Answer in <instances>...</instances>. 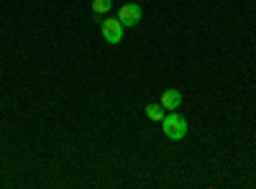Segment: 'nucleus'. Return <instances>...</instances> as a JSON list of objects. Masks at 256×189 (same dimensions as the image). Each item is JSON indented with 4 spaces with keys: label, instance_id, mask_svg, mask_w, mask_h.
<instances>
[{
    "label": "nucleus",
    "instance_id": "f03ea898",
    "mask_svg": "<svg viewBox=\"0 0 256 189\" xmlns=\"http://www.w3.org/2000/svg\"><path fill=\"white\" fill-rule=\"evenodd\" d=\"M118 20L123 23V28H134L141 23V5L138 3H126L118 8Z\"/></svg>",
    "mask_w": 256,
    "mask_h": 189
},
{
    "label": "nucleus",
    "instance_id": "39448f33",
    "mask_svg": "<svg viewBox=\"0 0 256 189\" xmlns=\"http://www.w3.org/2000/svg\"><path fill=\"white\" fill-rule=\"evenodd\" d=\"M146 115H148V120H159L162 123V118L166 113H164V108H162L159 102H152V105H146Z\"/></svg>",
    "mask_w": 256,
    "mask_h": 189
},
{
    "label": "nucleus",
    "instance_id": "20e7f679",
    "mask_svg": "<svg viewBox=\"0 0 256 189\" xmlns=\"http://www.w3.org/2000/svg\"><path fill=\"white\" fill-rule=\"evenodd\" d=\"M159 105H162L164 110H177L180 105H182V92H180V90H166V92L162 95Z\"/></svg>",
    "mask_w": 256,
    "mask_h": 189
},
{
    "label": "nucleus",
    "instance_id": "423d86ee",
    "mask_svg": "<svg viewBox=\"0 0 256 189\" xmlns=\"http://www.w3.org/2000/svg\"><path fill=\"white\" fill-rule=\"evenodd\" d=\"M113 8V0H92V10L98 15H105V13H110Z\"/></svg>",
    "mask_w": 256,
    "mask_h": 189
},
{
    "label": "nucleus",
    "instance_id": "7ed1b4c3",
    "mask_svg": "<svg viewBox=\"0 0 256 189\" xmlns=\"http://www.w3.org/2000/svg\"><path fill=\"white\" fill-rule=\"evenodd\" d=\"M100 31H102V38L108 44H120L123 41V23L118 18H105L100 23Z\"/></svg>",
    "mask_w": 256,
    "mask_h": 189
},
{
    "label": "nucleus",
    "instance_id": "f257e3e1",
    "mask_svg": "<svg viewBox=\"0 0 256 189\" xmlns=\"http://www.w3.org/2000/svg\"><path fill=\"white\" fill-rule=\"evenodd\" d=\"M162 128H164V136L169 141H182L190 131V125H187V118L180 115V113H166L162 118Z\"/></svg>",
    "mask_w": 256,
    "mask_h": 189
}]
</instances>
